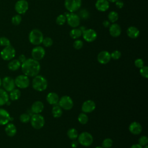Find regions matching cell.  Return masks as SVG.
<instances>
[{
    "label": "cell",
    "mask_w": 148,
    "mask_h": 148,
    "mask_svg": "<svg viewBox=\"0 0 148 148\" xmlns=\"http://www.w3.org/2000/svg\"><path fill=\"white\" fill-rule=\"evenodd\" d=\"M24 75L28 77H34L38 75L40 70V65L38 61L33 58L26 59L21 65Z\"/></svg>",
    "instance_id": "1"
},
{
    "label": "cell",
    "mask_w": 148,
    "mask_h": 148,
    "mask_svg": "<svg viewBox=\"0 0 148 148\" xmlns=\"http://www.w3.org/2000/svg\"><path fill=\"white\" fill-rule=\"evenodd\" d=\"M32 86L33 88L37 91H43L47 87V81L42 75H36L34 76Z\"/></svg>",
    "instance_id": "2"
},
{
    "label": "cell",
    "mask_w": 148,
    "mask_h": 148,
    "mask_svg": "<svg viewBox=\"0 0 148 148\" xmlns=\"http://www.w3.org/2000/svg\"><path fill=\"white\" fill-rule=\"evenodd\" d=\"M29 42L34 45H39L42 43L43 35L39 29H34L31 31L28 35Z\"/></svg>",
    "instance_id": "3"
},
{
    "label": "cell",
    "mask_w": 148,
    "mask_h": 148,
    "mask_svg": "<svg viewBox=\"0 0 148 148\" xmlns=\"http://www.w3.org/2000/svg\"><path fill=\"white\" fill-rule=\"evenodd\" d=\"M30 122L31 126L36 129L39 130L43 127L45 123V119L43 116L39 114H34L31 116Z\"/></svg>",
    "instance_id": "4"
},
{
    "label": "cell",
    "mask_w": 148,
    "mask_h": 148,
    "mask_svg": "<svg viewBox=\"0 0 148 148\" xmlns=\"http://www.w3.org/2000/svg\"><path fill=\"white\" fill-rule=\"evenodd\" d=\"M64 15L66 17V21L70 27L76 28L79 25L80 18L77 14L68 12H65Z\"/></svg>",
    "instance_id": "5"
},
{
    "label": "cell",
    "mask_w": 148,
    "mask_h": 148,
    "mask_svg": "<svg viewBox=\"0 0 148 148\" xmlns=\"http://www.w3.org/2000/svg\"><path fill=\"white\" fill-rule=\"evenodd\" d=\"M77 138L79 143L85 147L91 146L93 142V137L92 135L88 132H83L80 133L78 135Z\"/></svg>",
    "instance_id": "6"
},
{
    "label": "cell",
    "mask_w": 148,
    "mask_h": 148,
    "mask_svg": "<svg viewBox=\"0 0 148 148\" xmlns=\"http://www.w3.org/2000/svg\"><path fill=\"white\" fill-rule=\"evenodd\" d=\"M82 0H65L64 6L68 12L74 13L80 9Z\"/></svg>",
    "instance_id": "7"
},
{
    "label": "cell",
    "mask_w": 148,
    "mask_h": 148,
    "mask_svg": "<svg viewBox=\"0 0 148 148\" xmlns=\"http://www.w3.org/2000/svg\"><path fill=\"white\" fill-rule=\"evenodd\" d=\"M1 58L5 61H9L13 59L16 55V50L14 48L11 46H6L0 53Z\"/></svg>",
    "instance_id": "8"
},
{
    "label": "cell",
    "mask_w": 148,
    "mask_h": 148,
    "mask_svg": "<svg viewBox=\"0 0 148 148\" xmlns=\"http://www.w3.org/2000/svg\"><path fill=\"white\" fill-rule=\"evenodd\" d=\"M58 105L65 110H71L73 106V101L72 99L68 95H64L59 99Z\"/></svg>",
    "instance_id": "9"
},
{
    "label": "cell",
    "mask_w": 148,
    "mask_h": 148,
    "mask_svg": "<svg viewBox=\"0 0 148 148\" xmlns=\"http://www.w3.org/2000/svg\"><path fill=\"white\" fill-rule=\"evenodd\" d=\"M15 85L21 89L27 88L29 85V79L28 77L25 75H20L17 76L14 79Z\"/></svg>",
    "instance_id": "10"
},
{
    "label": "cell",
    "mask_w": 148,
    "mask_h": 148,
    "mask_svg": "<svg viewBox=\"0 0 148 148\" xmlns=\"http://www.w3.org/2000/svg\"><path fill=\"white\" fill-rule=\"evenodd\" d=\"M2 85L3 89L7 91L10 92L15 88L14 80L10 76H5L2 80Z\"/></svg>",
    "instance_id": "11"
},
{
    "label": "cell",
    "mask_w": 148,
    "mask_h": 148,
    "mask_svg": "<svg viewBox=\"0 0 148 148\" xmlns=\"http://www.w3.org/2000/svg\"><path fill=\"white\" fill-rule=\"evenodd\" d=\"M31 56L32 58L39 61L43 58L45 56V50L43 47L40 46H37L32 49L31 51Z\"/></svg>",
    "instance_id": "12"
},
{
    "label": "cell",
    "mask_w": 148,
    "mask_h": 148,
    "mask_svg": "<svg viewBox=\"0 0 148 148\" xmlns=\"http://www.w3.org/2000/svg\"><path fill=\"white\" fill-rule=\"evenodd\" d=\"M28 2L26 0H18L16 2L14 9L18 14H24L28 9Z\"/></svg>",
    "instance_id": "13"
},
{
    "label": "cell",
    "mask_w": 148,
    "mask_h": 148,
    "mask_svg": "<svg viewBox=\"0 0 148 148\" xmlns=\"http://www.w3.org/2000/svg\"><path fill=\"white\" fill-rule=\"evenodd\" d=\"M82 36L85 41L87 42H92L97 38L96 31L92 29H86L82 32Z\"/></svg>",
    "instance_id": "14"
},
{
    "label": "cell",
    "mask_w": 148,
    "mask_h": 148,
    "mask_svg": "<svg viewBox=\"0 0 148 148\" xmlns=\"http://www.w3.org/2000/svg\"><path fill=\"white\" fill-rule=\"evenodd\" d=\"M13 120L9 113L5 109L0 108V125H4Z\"/></svg>",
    "instance_id": "15"
},
{
    "label": "cell",
    "mask_w": 148,
    "mask_h": 148,
    "mask_svg": "<svg viewBox=\"0 0 148 148\" xmlns=\"http://www.w3.org/2000/svg\"><path fill=\"white\" fill-rule=\"evenodd\" d=\"M96 108L95 103L92 100H87L82 105V110L85 113H89L93 112Z\"/></svg>",
    "instance_id": "16"
},
{
    "label": "cell",
    "mask_w": 148,
    "mask_h": 148,
    "mask_svg": "<svg viewBox=\"0 0 148 148\" xmlns=\"http://www.w3.org/2000/svg\"><path fill=\"white\" fill-rule=\"evenodd\" d=\"M111 60L110 54L108 51H102L97 56V60L101 64H106Z\"/></svg>",
    "instance_id": "17"
},
{
    "label": "cell",
    "mask_w": 148,
    "mask_h": 148,
    "mask_svg": "<svg viewBox=\"0 0 148 148\" xmlns=\"http://www.w3.org/2000/svg\"><path fill=\"white\" fill-rule=\"evenodd\" d=\"M109 32L112 37L117 38L120 35L121 33V29L118 24L113 23L109 26Z\"/></svg>",
    "instance_id": "18"
},
{
    "label": "cell",
    "mask_w": 148,
    "mask_h": 148,
    "mask_svg": "<svg viewBox=\"0 0 148 148\" xmlns=\"http://www.w3.org/2000/svg\"><path fill=\"white\" fill-rule=\"evenodd\" d=\"M95 6L97 10L105 12L109 8V2L108 0H97Z\"/></svg>",
    "instance_id": "19"
},
{
    "label": "cell",
    "mask_w": 148,
    "mask_h": 148,
    "mask_svg": "<svg viewBox=\"0 0 148 148\" xmlns=\"http://www.w3.org/2000/svg\"><path fill=\"white\" fill-rule=\"evenodd\" d=\"M130 132L134 135H139L142 131V127L140 123L136 121L131 123L129 125Z\"/></svg>",
    "instance_id": "20"
},
{
    "label": "cell",
    "mask_w": 148,
    "mask_h": 148,
    "mask_svg": "<svg viewBox=\"0 0 148 148\" xmlns=\"http://www.w3.org/2000/svg\"><path fill=\"white\" fill-rule=\"evenodd\" d=\"M59 97L58 94L54 92H51L47 94L46 96V100L47 102L51 105H57L59 101Z\"/></svg>",
    "instance_id": "21"
},
{
    "label": "cell",
    "mask_w": 148,
    "mask_h": 148,
    "mask_svg": "<svg viewBox=\"0 0 148 148\" xmlns=\"http://www.w3.org/2000/svg\"><path fill=\"white\" fill-rule=\"evenodd\" d=\"M44 109L43 103L39 101H37L34 102L31 106V111L34 114H39Z\"/></svg>",
    "instance_id": "22"
},
{
    "label": "cell",
    "mask_w": 148,
    "mask_h": 148,
    "mask_svg": "<svg viewBox=\"0 0 148 148\" xmlns=\"http://www.w3.org/2000/svg\"><path fill=\"white\" fill-rule=\"evenodd\" d=\"M5 131L6 135L10 137L14 136L17 133V128L16 125L13 123H8L6 124Z\"/></svg>",
    "instance_id": "23"
},
{
    "label": "cell",
    "mask_w": 148,
    "mask_h": 148,
    "mask_svg": "<svg viewBox=\"0 0 148 148\" xmlns=\"http://www.w3.org/2000/svg\"><path fill=\"white\" fill-rule=\"evenodd\" d=\"M139 30L134 26L129 27L127 29V36L132 39L137 38L139 35Z\"/></svg>",
    "instance_id": "24"
},
{
    "label": "cell",
    "mask_w": 148,
    "mask_h": 148,
    "mask_svg": "<svg viewBox=\"0 0 148 148\" xmlns=\"http://www.w3.org/2000/svg\"><path fill=\"white\" fill-rule=\"evenodd\" d=\"M21 62L17 59L11 60L8 64V68L12 71H15L18 70L21 66Z\"/></svg>",
    "instance_id": "25"
},
{
    "label": "cell",
    "mask_w": 148,
    "mask_h": 148,
    "mask_svg": "<svg viewBox=\"0 0 148 148\" xmlns=\"http://www.w3.org/2000/svg\"><path fill=\"white\" fill-rule=\"evenodd\" d=\"M9 94L4 89L0 88V106L5 105L9 101Z\"/></svg>",
    "instance_id": "26"
},
{
    "label": "cell",
    "mask_w": 148,
    "mask_h": 148,
    "mask_svg": "<svg viewBox=\"0 0 148 148\" xmlns=\"http://www.w3.org/2000/svg\"><path fill=\"white\" fill-rule=\"evenodd\" d=\"M21 96V91L19 89L14 88L11 91L9 95V98L12 101H17L18 100Z\"/></svg>",
    "instance_id": "27"
},
{
    "label": "cell",
    "mask_w": 148,
    "mask_h": 148,
    "mask_svg": "<svg viewBox=\"0 0 148 148\" xmlns=\"http://www.w3.org/2000/svg\"><path fill=\"white\" fill-rule=\"evenodd\" d=\"M51 113H52L53 116L54 118H59L62 114V108L59 105H55L52 108Z\"/></svg>",
    "instance_id": "28"
},
{
    "label": "cell",
    "mask_w": 148,
    "mask_h": 148,
    "mask_svg": "<svg viewBox=\"0 0 148 148\" xmlns=\"http://www.w3.org/2000/svg\"><path fill=\"white\" fill-rule=\"evenodd\" d=\"M69 35L72 39H76L82 35V32L79 28H73L70 31Z\"/></svg>",
    "instance_id": "29"
},
{
    "label": "cell",
    "mask_w": 148,
    "mask_h": 148,
    "mask_svg": "<svg viewBox=\"0 0 148 148\" xmlns=\"http://www.w3.org/2000/svg\"><path fill=\"white\" fill-rule=\"evenodd\" d=\"M78 135H78L77 131L74 128H70L67 131V136L71 140L76 139V138H77Z\"/></svg>",
    "instance_id": "30"
},
{
    "label": "cell",
    "mask_w": 148,
    "mask_h": 148,
    "mask_svg": "<svg viewBox=\"0 0 148 148\" xmlns=\"http://www.w3.org/2000/svg\"><path fill=\"white\" fill-rule=\"evenodd\" d=\"M108 18L109 22H111L112 23H114L116 21H117L119 18V14L117 12L115 11H111L108 14Z\"/></svg>",
    "instance_id": "31"
},
{
    "label": "cell",
    "mask_w": 148,
    "mask_h": 148,
    "mask_svg": "<svg viewBox=\"0 0 148 148\" xmlns=\"http://www.w3.org/2000/svg\"><path fill=\"white\" fill-rule=\"evenodd\" d=\"M79 122L82 124H86L88 121V117L86 113L83 112L80 113L77 117Z\"/></svg>",
    "instance_id": "32"
},
{
    "label": "cell",
    "mask_w": 148,
    "mask_h": 148,
    "mask_svg": "<svg viewBox=\"0 0 148 148\" xmlns=\"http://www.w3.org/2000/svg\"><path fill=\"white\" fill-rule=\"evenodd\" d=\"M80 18L83 20H87L90 17V13L86 9H82L79 11L78 14Z\"/></svg>",
    "instance_id": "33"
},
{
    "label": "cell",
    "mask_w": 148,
    "mask_h": 148,
    "mask_svg": "<svg viewBox=\"0 0 148 148\" xmlns=\"http://www.w3.org/2000/svg\"><path fill=\"white\" fill-rule=\"evenodd\" d=\"M56 22L57 25H62L66 22V17L64 14H60L57 16L56 20Z\"/></svg>",
    "instance_id": "34"
},
{
    "label": "cell",
    "mask_w": 148,
    "mask_h": 148,
    "mask_svg": "<svg viewBox=\"0 0 148 148\" xmlns=\"http://www.w3.org/2000/svg\"><path fill=\"white\" fill-rule=\"evenodd\" d=\"M20 121L23 123H27L28 121H30L31 116L28 113H22L20 116Z\"/></svg>",
    "instance_id": "35"
},
{
    "label": "cell",
    "mask_w": 148,
    "mask_h": 148,
    "mask_svg": "<svg viewBox=\"0 0 148 148\" xmlns=\"http://www.w3.org/2000/svg\"><path fill=\"white\" fill-rule=\"evenodd\" d=\"M53 43V41L51 38L46 37V38H43L42 43L43 45L44 46L46 47H49L52 46Z\"/></svg>",
    "instance_id": "36"
},
{
    "label": "cell",
    "mask_w": 148,
    "mask_h": 148,
    "mask_svg": "<svg viewBox=\"0 0 148 148\" xmlns=\"http://www.w3.org/2000/svg\"><path fill=\"white\" fill-rule=\"evenodd\" d=\"M112 145L113 141L110 138L105 139L102 143V146L103 148H110Z\"/></svg>",
    "instance_id": "37"
},
{
    "label": "cell",
    "mask_w": 148,
    "mask_h": 148,
    "mask_svg": "<svg viewBox=\"0 0 148 148\" xmlns=\"http://www.w3.org/2000/svg\"><path fill=\"white\" fill-rule=\"evenodd\" d=\"M21 21V17L20 14L15 15L12 18V23L14 25H19Z\"/></svg>",
    "instance_id": "38"
},
{
    "label": "cell",
    "mask_w": 148,
    "mask_h": 148,
    "mask_svg": "<svg viewBox=\"0 0 148 148\" xmlns=\"http://www.w3.org/2000/svg\"><path fill=\"white\" fill-rule=\"evenodd\" d=\"M140 75L146 79L148 78V67L147 66H143L140 68Z\"/></svg>",
    "instance_id": "39"
},
{
    "label": "cell",
    "mask_w": 148,
    "mask_h": 148,
    "mask_svg": "<svg viewBox=\"0 0 148 148\" xmlns=\"http://www.w3.org/2000/svg\"><path fill=\"white\" fill-rule=\"evenodd\" d=\"M147 143H148V138L145 135L140 136L138 139V144L142 147L147 145Z\"/></svg>",
    "instance_id": "40"
},
{
    "label": "cell",
    "mask_w": 148,
    "mask_h": 148,
    "mask_svg": "<svg viewBox=\"0 0 148 148\" xmlns=\"http://www.w3.org/2000/svg\"><path fill=\"white\" fill-rule=\"evenodd\" d=\"M73 46L76 50H79L82 49L83 46V42L82 40L80 39H77L73 43Z\"/></svg>",
    "instance_id": "41"
},
{
    "label": "cell",
    "mask_w": 148,
    "mask_h": 148,
    "mask_svg": "<svg viewBox=\"0 0 148 148\" xmlns=\"http://www.w3.org/2000/svg\"><path fill=\"white\" fill-rule=\"evenodd\" d=\"M10 45V40L6 37H1L0 38V46H8Z\"/></svg>",
    "instance_id": "42"
},
{
    "label": "cell",
    "mask_w": 148,
    "mask_h": 148,
    "mask_svg": "<svg viewBox=\"0 0 148 148\" xmlns=\"http://www.w3.org/2000/svg\"><path fill=\"white\" fill-rule=\"evenodd\" d=\"M121 52L119 50H114L110 54L111 58L115 60H119L121 57Z\"/></svg>",
    "instance_id": "43"
},
{
    "label": "cell",
    "mask_w": 148,
    "mask_h": 148,
    "mask_svg": "<svg viewBox=\"0 0 148 148\" xmlns=\"http://www.w3.org/2000/svg\"><path fill=\"white\" fill-rule=\"evenodd\" d=\"M134 64L135 66L138 68H140L143 66H144V62L143 60L141 58H137L134 61Z\"/></svg>",
    "instance_id": "44"
},
{
    "label": "cell",
    "mask_w": 148,
    "mask_h": 148,
    "mask_svg": "<svg viewBox=\"0 0 148 148\" xmlns=\"http://www.w3.org/2000/svg\"><path fill=\"white\" fill-rule=\"evenodd\" d=\"M115 5L118 9H121L124 6V3L121 0H117L115 2Z\"/></svg>",
    "instance_id": "45"
},
{
    "label": "cell",
    "mask_w": 148,
    "mask_h": 148,
    "mask_svg": "<svg viewBox=\"0 0 148 148\" xmlns=\"http://www.w3.org/2000/svg\"><path fill=\"white\" fill-rule=\"evenodd\" d=\"M18 60L21 62V64H22L26 60V57L24 54H21L19 56Z\"/></svg>",
    "instance_id": "46"
},
{
    "label": "cell",
    "mask_w": 148,
    "mask_h": 148,
    "mask_svg": "<svg viewBox=\"0 0 148 148\" xmlns=\"http://www.w3.org/2000/svg\"><path fill=\"white\" fill-rule=\"evenodd\" d=\"M78 145H79L78 141H77V140H75H75H73V141H72V142H71V146H72V148H76V147H77V146H78Z\"/></svg>",
    "instance_id": "47"
},
{
    "label": "cell",
    "mask_w": 148,
    "mask_h": 148,
    "mask_svg": "<svg viewBox=\"0 0 148 148\" xmlns=\"http://www.w3.org/2000/svg\"><path fill=\"white\" fill-rule=\"evenodd\" d=\"M102 24H103V25L104 26V27H105V28L109 27V26L110 25V24L109 21L106 20H104V21H103Z\"/></svg>",
    "instance_id": "48"
},
{
    "label": "cell",
    "mask_w": 148,
    "mask_h": 148,
    "mask_svg": "<svg viewBox=\"0 0 148 148\" xmlns=\"http://www.w3.org/2000/svg\"><path fill=\"white\" fill-rule=\"evenodd\" d=\"M130 148H143L142 146H141L140 145H139L138 143V144H134V145H132Z\"/></svg>",
    "instance_id": "49"
},
{
    "label": "cell",
    "mask_w": 148,
    "mask_h": 148,
    "mask_svg": "<svg viewBox=\"0 0 148 148\" xmlns=\"http://www.w3.org/2000/svg\"><path fill=\"white\" fill-rule=\"evenodd\" d=\"M80 30H81V31L83 32L85 29H86V28H85V27H83V26H82V27H80V28H79Z\"/></svg>",
    "instance_id": "50"
},
{
    "label": "cell",
    "mask_w": 148,
    "mask_h": 148,
    "mask_svg": "<svg viewBox=\"0 0 148 148\" xmlns=\"http://www.w3.org/2000/svg\"><path fill=\"white\" fill-rule=\"evenodd\" d=\"M109 2H115L116 1H117V0H108Z\"/></svg>",
    "instance_id": "51"
},
{
    "label": "cell",
    "mask_w": 148,
    "mask_h": 148,
    "mask_svg": "<svg viewBox=\"0 0 148 148\" xmlns=\"http://www.w3.org/2000/svg\"><path fill=\"white\" fill-rule=\"evenodd\" d=\"M1 86H2V80H1V79L0 78V87H1Z\"/></svg>",
    "instance_id": "52"
},
{
    "label": "cell",
    "mask_w": 148,
    "mask_h": 148,
    "mask_svg": "<svg viewBox=\"0 0 148 148\" xmlns=\"http://www.w3.org/2000/svg\"><path fill=\"white\" fill-rule=\"evenodd\" d=\"M143 148H148V146H147V145H146V146H143Z\"/></svg>",
    "instance_id": "53"
},
{
    "label": "cell",
    "mask_w": 148,
    "mask_h": 148,
    "mask_svg": "<svg viewBox=\"0 0 148 148\" xmlns=\"http://www.w3.org/2000/svg\"><path fill=\"white\" fill-rule=\"evenodd\" d=\"M95 148H103V147H101V146H97V147H95Z\"/></svg>",
    "instance_id": "54"
}]
</instances>
